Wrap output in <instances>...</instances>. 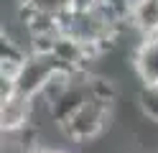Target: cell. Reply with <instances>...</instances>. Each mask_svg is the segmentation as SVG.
Listing matches in <instances>:
<instances>
[{"label":"cell","instance_id":"cell-1","mask_svg":"<svg viewBox=\"0 0 158 153\" xmlns=\"http://www.w3.org/2000/svg\"><path fill=\"white\" fill-rule=\"evenodd\" d=\"M94 97H105V100H115L117 89L110 79L97 77L92 71H82V74H61L56 77L51 84L46 87L41 100L46 105V112L56 125H61L66 117H72L74 112L89 102Z\"/></svg>","mask_w":158,"mask_h":153},{"label":"cell","instance_id":"cell-2","mask_svg":"<svg viewBox=\"0 0 158 153\" xmlns=\"http://www.w3.org/2000/svg\"><path fill=\"white\" fill-rule=\"evenodd\" d=\"M59 26L66 36H72L87 54L97 59L115 44V38L123 33V28L110 20L97 5L92 8H72L69 13L59 20Z\"/></svg>","mask_w":158,"mask_h":153},{"label":"cell","instance_id":"cell-3","mask_svg":"<svg viewBox=\"0 0 158 153\" xmlns=\"http://www.w3.org/2000/svg\"><path fill=\"white\" fill-rule=\"evenodd\" d=\"M61 74H74V71L69 69L59 56H54L51 51L31 49L26 64L21 66V71H18L15 79H13V89L18 92V95L38 102L41 95L46 92V87L51 84L56 77H61Z\"/></svg>","mask_w":158,"mask_h":153},{"label":"cell","instance_id":"cell-4","mask_svg":"<svg viewBox=\"0 0 158 153\" xmlns=\"http://www.w3.org/2000/svg\"><path fill=\"white\" fill-rule=\"evenodd\" d=\"M112 105L115 100H105V97H94L89 102H84L72 117H66L61 125V133L72 140V143H89L94 138H100L105 128L110 125L112 117Z\"/></svg>","mask_w":158,"mask_h":153},{"label":"cell","instance_id":"cell-5","mask_svg":"<svg viewBox=\"0 0 158 153\" xmlns=\"http://www.w3.org/2000/svg\"><path fill=\"white\" fill-rule=\"evenodd\" d=\"M74 8V0H21V18L31 36L59 26L69 10Z\"/></svg>","mask_w":158,"mask_h":153},{"label":"cell","instance_id":"cell-6","mask_svg":"<svg viewBox=\"0 0 158 153\" xmlns=\"http://www.w3.org/2000/svg\"><path fill=\"white\" fill-rule=\"evenodd\" d=\"M33 100H28L18 92H8V95H0V128H3V135L15 138L21 133L28 130L31 125V115H33Z\"/></svg>","mask_w":158,"mask_h":153},{"label":"cell","instance_id":"cell-7","mask_svg":"<svg viewBox=\"0 0 158 153\" xmlns=\"http://www.w3.org/2000/svg\"><path fill=\"white\" fill-rule=\"evenodd\" d=\"M133 71L140 87H156L158 84V33L156 36H143L133 49L130 56Z\"/></svg>","mask_w":158,"mask_h":153},{"label":"cell","instance_id":"cell-8","mask_svg":"<svg viewBox=\"0 0 158 153\" xmlns=\"http://www.w3.org/2000/svg\"><path fill=\"white\" fill-rule=\"evenodd\" d=\"M26 59H28V51L18 41H13L5 33L0 36V79L13 82L15 74L21 71V66L26 64Z\"/></svg>","mask_w":158,"mask_h":153},{"label":"cell","instance_id":"cell-9","mask_svg":"<svg viewBox=\"0 0 158 153\" xmlns=\"http://www.w3.org/2000/svg\"><path fill=\"white\" fill-rule=\"evenodd\" d=\"M130 26L140 36L158 33V0H135L130 8Z\"/></svg>","mask_w":158,"mask_h":153},{"label":"cell","instance_id":"cell-10","mask_svg":"<svg viewBox=\"0 0 158 153\" xmlns=\"http://www.w3.org/2000/svg\"><path fill=\"white\" fill-rule=\"evenodd\" d=\"M138 105H140V112L148 120L158 122V84L156 87H140V92H138Z\"/></svg>","mask_w":158,"mask_h":153},{"label":"cell","instance_id":"cell-11","mask_svg":"<svg viewBox=\"0 0 158 153\" xmlns=\"http://www.w3.org/2000/svg\"><path fill=\"white\" fill-rule=\"evenodd\" d=\"M94 0H74V8H92Z\"/></svg>","mask_w":158,"mask_h":153},{"label":"cell","instance_id":"cell-12","mask_svg":"<svg viewBox=\"0 0 158 153\" xmlns=\"http://www.w3.org/2000/svg\"><path fill=\"white\" fill-rule=\"evenodd\" d=\"M33 153H66V151H59V148H36Z\"/></svg>","mask_w":158,"mask_h":153},{"label":"cell","instance_id":"cell-13","mask_svg":"<svg viewBox=\"0 0 158 153\" xmlns=\"http://www.w3.org/2000/svg\"><path fill=\"white\" fill-rule=\"evenodd\" d=\"M130 3H135V0H130Z\"/></svg>","mask_w":158,"mask_h":153}]
</instances>
